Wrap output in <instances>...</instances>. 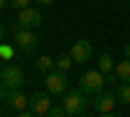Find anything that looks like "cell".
I'll return each instance as SVG.
<instances>
[{
	"label": "cell",
	"mask_w": 130,
	"mask_h": 117,
	"mask_svg": "<svg viewBox=\"0 0 130 117\" xmlns=\"http://www.w3.org/2000/svg\"><path fill=\"white\" fill-rule=\"evenodd\" d=\"M10 5V0H0V10H3V8H8Z\"/></svg>",
	"instance_id": "obj_22"
},
{
	"label": "cell",
	"mask_w": 130,
	"mask_h": 117,
	"mask_svg": "<svg viewBox=\"0 0 130 117\" xmlns=\"http://www.w3.org/2000/svg\"><path fill=\"white\" fill-rule=\"evenodd\" d=\"M16 117H37V114H34V112H31V109H24V112H18Z\"/></svg>",
	"instance_id": "obj_20"
},
{
	"label": "cell",
	"mask_w": 130,
	"mask_h": 117,
	"mask_svg": "<svg viewBox=\"0 0 130 117\" xmlns=\"http://www.w3.org/2000/svg\"><path fill=\"white\" fill-rule=\"evenodd\" d=\"M81 117H83V114H81Z\"/></svg>",
	"instance_id": "obj_27"
},
{
	"label": "cell",
	"mask_w": 130,
	"mask_h": 117,
	"mask_svg": "<svg viewBox=\"0 0 130 117\" xmlns=\"http://www.w3.org/2000/svg\"><path fill=\"white\" fill-rule=\"evenodd\" d=\"M115 102H117L115 91H102V94H96V96H94L91 107L99 112V114H107V112H115Z\"/></svg>",
	"instance_id": "obj_8"
},
{
	"label": "cell",
	"mask_w": 130,
	"mask_h": 117,
	"mask_svg": "<svg viewBox=\"0 0 130 117\" xmlns=\"http://www.w3.org/2000/svg\"><path fill=\"white\" fill-rule=\"evenodd\" d=\"M70 65H73V57H70V52H68V55H57V57H55V68H57V70L68 73V70H70Z\"/></svg>",
	"instance_id": "obj_14"
},
{
	"label": "cell",
	"mask_w": 130,
	"mask_h": 117,
	"mask_svg": "<svg viewBox=\"0 0 130 117\" xmlns=\"http://www.w3.org/2000/svg\"><path fill=\"white\" fill-rule=\"evenodd\" d=\"M115 73H117V78H120L122 83H130V60L125 57V60H120L115 65Z\"/></svg>",
	"instance_id": "obj_12"
},
{
	"label": "cell",
	"mask_w": 130,
	"mask_h": 117,
	"mask_svg": "<svg viewBox=\"0 0 130 117\" xmlns=\"http://www.w3.org/2000/svg\"><path fill=\"white\" fill-rule=\"evenodd\" d=\"M10 8H16V10H24V8H31V0H10Z\"/></svg>",
	"instance_id": "obj_18"
},
{
	"label": "cell",
	"mask_w": 130,
	"mask_h": 117,
	"mask_svg": "<svg viewBox=\"0 0 130 117\" xmlns=\"http://www.w3.org/2000/svg\"><path fill=\"white\" fill-rule=\"evenodd\" d=\"M5 102H8V107H13V109H18V112L29 109V96H26V94H21L18 89H13V91H10Z\"/></svg>",
	"instance_id": "obj_10"
},
{
	"label": "cell",
	"mask_w": 130,
	"mask_h": 117,
	"mask_svg": "<svg viewBox=\"0 0 130 117\" xmlns=\"http://www.w3.org/2000/svg\"><path fill=\"white\" fill-rule=\"evenodd\" d=\"M13 39H16V47H18L21 52H34V49L39 47V39H37V34H34L31 29H16Z\"/></svg>",
	"instance_id": "obj_4"
},
{
	"label": "cell",
	"mask_w": 130,
	"mask_h": 117,
	"mask_svg": "<svg viewBox=\"0 0 130 117\" xmlns=\"http://www.w3.org/2000/svg\"><path fill=\"white\" fill-rule=\"evenodd\" d=\"M8 94H10V89L5 86L3 81H0V102H5V99H8Z\"/></svg>",
	"instance_id": "obj_19"
},
{
	"label": "cell",
	"mask_w": 130,
	"mask_h": 117,
	"mask_svg": "<svg viewBox=\"0 0 130 117\" xmlns=\"http://www.w3.org/2000/svg\"><path fill=\"white\" fill-rule=\"evenodd\" d=\"M29 109L34 112L37 117L47 114L52 109V94H31V96H29Z\"/></svg>",
	"instance_id": "obj_7"
},
{
	"label": "cell",
	"mask_w": 130,
	"mask_h": 117,
	"mask_svg": "<svg viewBox=\"0 0 130 117\" xmlns=\"http://www.w3.org/2000/svg\"><path fill=\"white\" fill-rule=\"evenodd\" d=\"M37 68L42 73H50V70H55V60L47 57V55H42V57H37Z\"/></svg>",
	"instance_id": "obj_15"
},
{
	"label": "cell",
	"mask_w": 130,
	"mask_h": 117,
	"mask_svg": "<svg viewBox=\"0 0 130 117\" xmlns=\"http://www.w3.org/2000/svg\"><path fill=\"white\" fill-rule=\"evenodd\" d=\"M70 57H73V62H86V60H91V57H94L91 42H89V39H75L73 47H70Z\"/></svg>",
	"instance_id": "obj_5"
},
{
	"label": "cell",
	"mask_w": 130,
	"mask_h": 117,
	"mask_svg": "<svg viewBox=\"0 0 130 117\" xmlns=\"http://www.w3.org/2000/svg\"><path fill=\"white\" fill-rule=\"evenodd\" d=\"M3 37H5V26L0 24V44H3Z\"/></svg>",
	"instance_id": "obj_21"
},
{
	"label": "cell",
	"mask_w": 130,
	"mask_h": 117,
	"mask_svg": "<svg viewBox=\"0 0 130 117\" xmlns=\"http://www.w3.org/2000/svg\"><path fill=\"white\" fill-rule=\"evenodd\" d=\"M115 96L120 104H125V107H130V83H120V86L115 89Z\"/></svg>",
	"instance_id": "obj_13"
},
{
	"label": "cell",
	"mask_w": 130,
	"mask_h": 117,
	"mask_svg": "<svg viewBox=\"0 0 130 117\" xmlns=\"http://www.w3.org/2000/svg\"><path fill=\"white\" fill-rule=\"evenodd\" d=\"M44 86H47V94H65L68 91V76L55 68L44 76Z\"/></svg>",
	"instance_id": "obj_3"
},
{
	"label": "cell",
	"mask_w": 130,
	"mask_h": 117,
	"mask_svg": "<svg viewBox=\"0 0 130 117\" xmlns=\"http://www.w3.org/2000/svg\"><path fill=\"white\" fill-rule=\"evenodd\" d=\"M3 83L13 91V89H21L24 86V70L18 65H5L3 68Z\"/></svg>",
	"instance_id": "obj_9"
},
{
	"label": "cell",
	"mask_w": 130,
	"mask_h": 117,
	"mask_svg": "<svg viewBox=\"0 0 130 117\" xmlns=\"http://www.w3.org/2000/svg\"><path fill=\"white\" fill-rule=\"evenodd\" d=\"M0 81H3V65H0Z\"/></svg>",
	"instance_id": "obj_26"
},
{
	"label": "cell",
	"mask_w": 130,
	"mask_h": 117,
	"mask_svg": "<svg viewBox=\"0 0 130 117\" xmlns=\"http://www.w3.org/2000/svg\"><path fill=\"white\" fill-rule=\"evenodd\" d=\"M104 83H107V76H104L99 68L89 70V73H83V78H81V91L89 94V96H96V94H102Z\"/></svg>",
	"instance_id": "obj_2"
},
{
	"label": "cell",
	"mask_w": 130,
	"mask_h": 117,
	"mask_svg": "<svg viewBox=\"0 0 130 117\" xmlns=\"http://www.w3.org/2000/svg\"><path fill=\"white\" fill-rule=\"evenodd\" d=\"M13 55H16V49H13V47L0 44V57H3V60H13Z\"/></svg>",
	"instance_id": "obj_16"
},
{
	"label": "cell",
	"mask_w": 130,
	"mask_h": 117,
	"mask_svg": "<svg viewBox=\"0 0 130 117\" xmlns=\"http://www.w3.org/2000/svg\"><path fill=\"white\" fill-rule=\"evenodd\" d=\"M89 99H86V94L78 89V91H68L62 99V109L68 112V117H81L86 109H89Z\"/></svg>",
	"instance_id": "obj_1"
},
{
	"label": "cell",
	"mask_w": 130,
	"mask_h": 117,
	"mask_svg": "<svg viewBox=\"0 0 130 117\" xmlns=\"http://www.w3.org/2000/svg\"><path fill=\"white\" fill-rule=\"evenodd\" d=\"M44 117H68V112L62 109V104H60V107H55V104H52V109H50Z\"/></svg>",
	"instance_id": "obj_17"
},
{
	"label": "cell",
	"mask_w": 130,
	"mask_h": 117,
	"mask_svg": "<svg viewBox=\"0 0 130 117\" xmlns=\"http://www.w3.org/2000/svg\"><path fill=\"white\" fill-rule=\"evenodd\" d=\"M37 3H42V5H52L55 0H37Z\"/></svg>",
	"instance_id": "obj_24"
},
{
	"label": "cell",
	"mask_w": 130,
	"mask_h": 117,
	"mask_svg": "<svg viewBox=\"0 0 130 117\" xmlns=\"http://www.w3.org/2000/svg\"><path fill=\"white\" fill-rule=\"evenodd\" d=\"M16 24H18V29H37L42 24V13L37 8H24V10H18Z\"/></svg>",
	"instance_id": "obj_6"
},
{
	"label": "cell",
	"mask_w": 130,
	"mask_h": 117,
	"mask_svg": "<svg viewBox=\"0 0 130 117\" xmlns=\"http://www.w3.org/2000/svg\"><path fill=\"white\" fill-rule=\"evenodd\" d=\"M99 117H117L115 112H107V114H99Z\"/></svg>",
	"instance_id": "obj_25"
},
{
	"label": "cell",
	"mask_w": 130,
	"mask_h": 117,
	"mask_svg": "<svg viewBox=\"0 0 130 117\" xmlns=\"http://www.w3.org/2000/svg\"><path fill=\"white\" fill-rule=\"evenodd\" d=\"M125 57L130 60V42H127V44H125Z\"/></svg>",
	"instance_id": "obj_23"
},
{
	"label": "cell",
	"mask_w": 130,
	"mask_h": 117,
	"mask_svg": "<svg viewBox=\"0 0 130 117\" xmlns=\"http://www.w3.org/2000/svg\"><path fill=\"white\" fill-rule=\"evenodd\" d=\"M96 68H99L104 76H109V73L115 70V60H112V55H107V52H102L99 57H96Z\"/></svg>",
	"instance_id": "obj_11"
}]
</instances>
